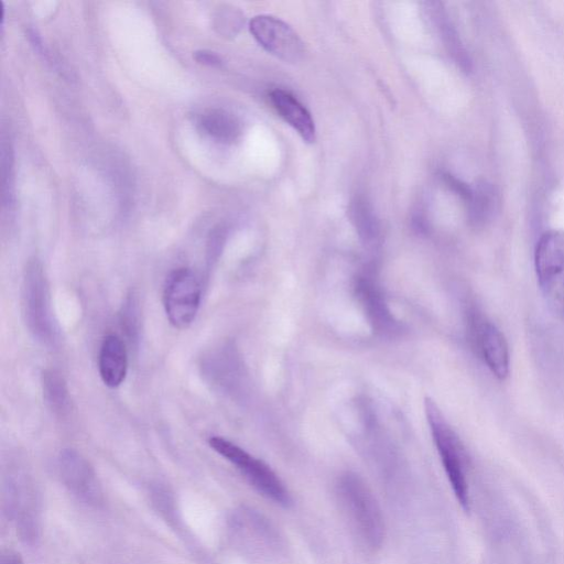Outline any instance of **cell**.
I'll return each instance as SVG.
<instances>
[{"mask_svg":"<svg viewBox=\"0 0 564 564\" xmlns=\"http://www.w3.org/2000/svg\"><path fill=\"white\" fill-rule=\"evenodd\" d=\"M337 494L365 543L380 547L384 539V523L379 505L364 480L355 474L343 475Z\"/></svg>","mask_w":564,"mask_h":564,"instance_id":"obj_1","label":"cell"},{"mask_svg":"<svg viewBox=\"0 0 564 564\" xmlns=\"http://www.w3.org/2000/svg\"><path fill=\"white\" fill-rule=\"evenodd\" d=\"M425 410L432 437L454 495L462 508L468 511L469 492L466 478L467 457L465 448L457 434L432 400L426 399Z\"/></svg>","mask_w":564,"mask_h":564,"instance_id":"obj_2","label":"cell"},{"mask_svg":"<svg viewBox=\"0 0 564 564\" xmlns=\"http://www.w3.org/2000/svg\"><path fill=\"white\" fill-rule=\"evenodd\" d=\"M536 279L549 308L564 317V230L543 232L535 246Z\"/></svg>","mask_w":564,"mask_h":564,"instance_id":"obj_3","label":"cell"},{"mask_svg":"<svg viewBox=\"0 0 564 564\" xmlns=\"http://www.w3.org/2000/svg\"><path fill=\"white\" fill-rule=\"evenodd\" d=\"M209 446L230 462L248 482L262 496L282 507H289L291 496L284 484L269 465L221 436H212Z\"/></svg>","mask_w":564,"mask_h":564,"instance_id":"obj_4","label":"cell"},{"mask_svg":"<svg viewBox=\"0 0 564 564\" xmlns=\"http://www.w3.org/2000/svg\"><path fill=\"white\" fill-rule=\"evenodd\" d=\"M22 299L30 332L43 343L53 341L56 330L51 310L48 284L37 260L30 261L25 268Z\"/></svg>","mask_w":564,"mask_h":564,"instance_id":"obj_5","label":"cell"},{"mask_svg":"<svg viewBox=\"0 0 564 564\" xmlns=\"http://www.w3.org/2000/svg\"><path fill=\"white\" fill-rule=\"evenodd\" d=\"M202 297L198 276L189 268H178L167 276L163 304L167 319L180 329L188 327L195 319Z\"/></svg>","mask_w":564,"mask_h":564,"instance_id":"obj_6","label":"cell"},{"mask_svg":"<svg viewBox=\"0 0 564 564\" xmlns=\"http://www.w3.org/2000/svg\"><path fill=\"white\" fill-rule=\"evenodd\" d=\"M7 512L15 522L19 534L32 543L39 536L40 509L36 489L28 475L14 471L8 475L3 489Z\"/></svg>","mask_w":564,"mask_h":564,"instance_id":"obj_7","label":"cell"},{"mask_svg":"<svg viewBox=\"0 0 564 564\" xmlns=\"http://www.w3.org/2000/svg\"><path fill=\"white\" fill-rule=\"evenodd\" d=\"M249 29L265 51L284 62H297L304 53L303 42L297 33L278 18L264 14L253 17Z\"/></svg>","mask_w":564,"mask_h":564,"instance_id":"obj_8","label":"cell"},{"mask_svg":"<svg viewBox=\"0 0 564 564\" xmlns=\"http://www.w3.org/2000/svg\"><path fill=\"white\" fill-rule=\"evenodd\" d=\"M471 338L475 347L490 371L505 379L509 373V349L505 335L482 315L471 318Z\"/></svg>","mask_w":564,"mask_h":564,"instance_id":"obj_9","label":"cell"},{"mask_svg":"<svg viewBox=\"0 0 564 564\" xmlns=\"http://www.w3.org/2000/svg\"><path fill=\"white\" fill-rule=\"evenodd\" d=\"M58 470L64 485L79 500L88 505H98L102 491L96 473L78 452L65 449L58 458Z\"/></svg>","mask_w":564,"mask_h":564,"instance_id":"obj_10","label":"cell"},{"mask_svg":"<svg viewBox=\"0 0 564 564\" xmlns=\"http://www.w3.org/2000/svg\"><path fill=\"white\" fill-rule=\"evenodd\" d=\"M99 375L109 388L119 387L127 376L128 352L124 341L115 334L102 339L98 357Z\"/></svg>","mask_w":564,"mask_h":564,"instance_id":"obj_11","label":"cell"},{"mask_svg":"<svg viewBox=\"0 0 564 564\" xmlns=\"http://www.w3.org/2000/svg\"><path fill=\"white\" fill-rule=\"evenodd\" d=\"M270 100L278 113L301 135L305 142L315 141V126L307 109L290 93L274 89Z\"/></svg>","mask_w":564,"mask_h":564,"instance_id":"obj_12","label":"cell"},{"mask_svg":"<svg viewBox=\"0 0 564 564\" xmlns=\"http://www.w3.org/2000/svg\"><path fill=\"white\" fill-rule=\"evenodd\" d=\"M202 129L215 140L221 142L236 141L241 133L239 120L224 109H209L199 120Z\"/></svg>","mask_w":564,"mask_h":564,"instance_id":"obj_13","label":"cell"},{"mask_svg":"<svg viewBox=\"0 0 564 564\" xmlns=\"http://www.w3.org/2000/svg\"><path fill=\"white\" fill-rule=\"evenodd\" d=\"M349 215L357 230L365 239H372L378 231V223L371 203L357 195L349 204Z\"/></svg>","mask_w":564,"mask_h":564,"instance_id":"obj_14","label":"cell"},{"mask_svg":"<svg viewBox=\"0 0 564 564\" xmlns=\"http://www.w3.org/2000/svg\"><path fill=\"white\" fill-rule=\"evenodd\" d=\"M44 395L52 409L64 412L68 405L66 384L58 373L46 371L43 375Z\"/></svg>","mask_w":564,"mask_h":564,"instance_id":"obj_15","label":"cell"},{"mask_svg":"<svg viewBox=\"0 0 564 564\" xmlns=\"http://www.w3.org/2000/svg\"><path fill=\"white\" fill-rule=\"evenodd\" d=\"M217 23L216 26L219 33L225 35H235L242 24V14L239 10L226 7L220 9L217 17L215 18Z\"/></svg>","mask_w":564,"mask_h":564,"instance_id":"obj_16","label":"cell"},{"mask_svg":"<svg viewBox=\"0 0 564 564\" xmlns=\"http://www.w3.org/2000/svg\"><path fill=\"white\" fill-rule=\"evenodd\" d=\"M194 59L203 65L207 66H220L221 65V58L212 51L208 50H198L195 51L193 54Z\"/></svg>","mask_w":564,"mask_h":564,"instance_id":"obj_17","label":"cell"},{"mask_svg":"<svg viewBox=\"0 0 564 564\" xmlns=\"http://www.w3.org/2000/svg\"><path fill=\"white\" fill-rule=\"evenodd\" d=\"M0 564H23V561L17 552L6 550L0 555Z\"/></svg>","mask_w":564,"mask_h":564,"instance_id":"obj_18","label":"cell"}]
</instances>
